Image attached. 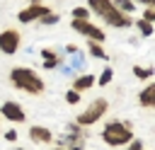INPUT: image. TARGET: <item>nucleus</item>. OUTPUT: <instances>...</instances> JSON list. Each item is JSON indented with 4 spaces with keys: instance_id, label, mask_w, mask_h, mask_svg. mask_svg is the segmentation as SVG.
Returning <instances> with one entry per match:
<instances>
[{
    "instance_id": "obj_1",
    "label": "nucleus",
    "mask_w": 155,
    "mask_h": 150,
    "mask_svg": "<svg viewBox=\"0 0 155 150\" xmlns=\"http://www.w3.org/2000/svg\"><path fill=\"white\" fill-rule=\"evenodd\" d=\"M10 80L17 90H24L27 94H41L44 92V80L31 70V68H12L10 70Z\"/></svg>"
},
{
    "instance_id": "obj_23",
    "label": "nucleus",
    "mask_w": 155,
    "mask_h": 150,
    "mask_svg": "<svg viewBox=\"0 0 155 150\" xmlns=\"http://www.w3.org/2000/svg\"><path fill=\"white\" fill-rule=\"evenodd\" d=\"M5 140L15 143V140H17V131H7V133H5Z\"/></svg>"
},
{
    "instance_id": "obj_24",
    "label": "nucleus",
    "mask_w": 155,
    "mask_h": 150,
    "mask_svg": "<svg viewBox=\"0 0 155 150\" xmlns=\"http://www.w3.org/2000/svg\"><path fill=\"white\" fill-rule=\"evenodd\" d=\"M131 2H143V5H148V7L155 5V0H131Z\"/></svg>"
},
{
    "instance_id": "obj_25",
    "label": "nucleus",
    "mask_w": 155,
    "mask_h": 150,
    "mask_svg": "<svg viewBox=\"0 0 155 150\" xmlns=\"http://www.w3.org/2000/svg\"><path fill=\"white\" fill-rule=\"evenodd\" d=\"M31 5H39V0H31Z\"/></svg>"
},
{
    "instance_id": "obj_3",
    "label": "nucleus",
    "mask_w": 155,
    "mask_h": 150,
    "mask_svg": "<svg viewBox=\"0 0 155 150\" xmlns=\"http://www.w3.org/2000/svg\"><path fill=\"white\" fill-rule=\"evenodd\" d=\"M107 109H109V102H107L104 97L90 102V106L78 114V126H92V123H97V121L107 114Z\"/></svg>"
},
{
    "instance_id": "obj_9",
    "label": "nucleus",
    "mask_w": 155,
    "mask_h": 150,
    "mask_svg": "<svg viewBox=\"0 0 155 150\" xmlns=\"http://www.w3.org/2000/svg\"><path fill=\"white\" fill-rule=\"evenodd\" d=\"M29 138H31V143H51L53 140V135H51V131L46 126H31Z\"/></svg>"
},
{
    "instance_id": "obj_17",
    "label": "nucleus",
    "mask_w": 155,
    "mask_h": 150,
    "mask_svg": "<svg viewBox=\"0 0 155 150\" xmlns=\"http://www.w3.org/2000/svg\"><path fill=\"white\" fill-rule=\"evenodd\" d=\"M133 73H136V77H140V80H150V77H153V70H150V68H143V65H136Z\"/></svg>"
},
{
    "instance_id": "obj_4",
    "label": "nucleus",
    "mask_w": 155,
    "mask_h": 150,
    "mask_svg": "<svg viewBox=\"0 0 155 150\" xmlns=\"http://www.w3.org/2000/svg\"><path fill=\"white\" fill-rule=\"evenodd\" d=\"M70 27H73V31L85 34L90 41H97V44H102V41H104V31H102L99 27H94L90 19H73V22H70Z\"/></svg>"
},
{
    "instance_id": "obj_16",
    "label": "nucleus",
    "mask_w": 155,
    "mask_h": 150,
    "mask_svg": "<svg viewBox=\"0 0 155 150\" xmlns=\"http://www.w3.org/2000/svg\"><path fill=\"white\" fill-rule=\"evenodd\" d=\"M111 77H114V70H111V68H104V70H102V75L97 77V85H102V87H104V85H109V82H111Z\"/></svg>"
},
{
    "instance_id": "obj_21",
    "label": "nucleus",
    "mask_w": 155,
    "mask_h": 150,
    "mask_svg": "<svg viewBox=\"0 0 155 150\" xmlns=\"http://www.w3.org/2000/svg\"><path fill=\"white\" fill-rule=\"evenodd\" d=\"M41 22H44V24H56V22H58V15H51V12H48V15L41 17Z\"/></svg>"
},
{
    "instance_id": "obj_27",
    "label": "nucleus",
    "mask_w": 155,
    "mask_h": 150,
    "mask_svg": "<svg viewBox=\"0 0 155 150\" xmlns=\"http://www.w3.org/2000/svg\"><path fill=\"white\" fill-rule=\"evenodd\" d=\"M53 150H63V148H53Z\"/></svg>"
},
{
    "instance_id": "obj_5",
    "label": "nucleus",
    "mask_w": 155,
    "mask_h": 150,
    "mask_svg": "<svg viewBox=\"0 0 155 150\" xmlns=\"http://www.w3.org/2000/svg\"><path fill=\"white\" fill-rule=\"evenodd\" d=\"M19 44H22V36H19L17 29H5V31H0V51H2V53H7V56L17 53V51H19Z\"/></svg>"
},
{
    "instance_id": "obj_11",
    "label": "nucleus",
    "mask_w": 155,
    "mask_h": 150,
    "mask_svg": "<svg viewBox=\"0 0 155 150\" xmlns=\"http://www.w3.org/2000/svg\"><path fill=\"white\" fill-rule=\"evenodd\" d=\"M92 85H94V75H80V77H75L73 90H75V92H85V90H90Z\"/></svg>"
},
{
    "instance_id": "obj_6",
    "label": "nucleus",
    "mask_w": 155,
    "mask_h": 150,
    "mask_svg": "<svg viewBox=\"0 0 155 150\" xmlns=\"http://www.w3.org/2000/svg\"><path fill=\"white\" fill-rule=\"evenodd\" d=\"M0 114H2L7 121H12V123H22V121H24V109H22L17 102H5V104L0 106Z\"/></svg>"
},
{
    "instance_id": "obj_12",
    "label": "nucleus",
    "mask_w": 155,
    "mask_h": 150,
    "mask_svg": "<svg viewBox=\"0 0 155 150\" xmlns=\"http://www.w3.org/2000/svg\"><path fill=\"white\" fill-rule=\"evenodd\" d=\"M39 53L44 56V68H46V70H51V68L58 65V53H53L51 48H44V51H39Z\"/></svg>"
},
{
    "instance_id": "obj_13",
    "label": "nucleus",
    "mask_w": 155,
    "mask_h": 150,
    "mask_svg": "<svg viewBox=\"0 0 155 150\" xmlns=\"http://www.w3.org/2000/svg\"><path fill=\"white\" fill-rule=\"evenodd\" d=\"M87 48H90V56H94V58H102V60H107V51L102 48V44H97V41H90V44H87Z\"/></svg>"
},
{
    "instance_id": "obj_20",
    "label": "nucleus",
    "mask_w": 155,
    "mask_h": 150,
    "mask_svg": "<svg viewBox=\"0 0 155 150\" xmlns=\"http://www.w3.org/2000/svg\"><path fill=\"white\" fill-rule=\"evenodd\" d=\"M143 19L153 24V22H155V7H145V10H143Z\"/></svg>"
},
{
    "instance_id": "obj_28",
    "label": "nucleus",
    "mask_w": 155,
    "mask_h": 150,
    "mask_svg": "<svg viewBox=\"0 0 155 150\" xmlns=\"http://www.w3.org/2000/svg\"><path fill=\"white\" fill-rule=\"evenodd\" d=\"M143 150H145V148H143Z\"/></svg>"
},
{
    "instance_id": "obj_19",
    "label": "nucleus",
    "mask_w": 155,
    "mask_h": 150,
    "mask_svg": "<svg viewBox=\"0 0 155 150\" xmlns=\"http://www.w3.org/2000/svg\"><path fill=\"white\" fill-rule=\"evenodd\" d=\"M65 102H68V104H78V102H80V92L68 90V92H65Z\"/></svg>"
},
{
    "instance_id": "obj_15",
    "label": "nucleus",
    "mask_w": 155,
    "mask_h": 150,
    "mask_svg": "<svg viewBox=\"0 0 155 150\" xmlns=\"http://www.w3.org/2000/svg\"><path fill=\"white\" fill-rule=\"evenodd\" d=\"M136 27H138V31H140L143 36H150V34H153V29H155V27H153L150 22H145V19H138V22H136Z\"/></svg>"
},
{
    "instance_id": "obj_18",
    "label": "nucleus",
    "mask_w": 155,
    "mask_h": 150,
    "mask_svg": "<svg viewBox=\"0 0 155 150\" xmlns=\"http://www.w3.org/2000/svg\"><path fill=\"white\" fill-rule=\"evenodd\" d=\"M73 19H90V10L87 7H73Z\"/></svg>"
},
{
    "instance_id": "obj_14",
    "label": "nucleus",
    "mask_w": 155,
    "mask_h": 150,
    "mask_svg": "<svg viewBox=\"0 0 155 150\" xmlns=\"http://www.w3.org/2000/svg\"><path fill=\"white\" fill-rule=\"evenodd\" d=\"M111 2H114V7H116L119 12H124V15H126V12H133V10H136V5H133L131 0H111Z\"/></svg>"
},
{
    "instance_id": "obj_2",
    "label": "nucleus",
    "mask_w": 155,
    "mask_h": 150,
    "mask_svg": "<svg viewBox=\"0 0 155 150\" xmlns=\"http://www.w3.org/2000/svg\"><path fill=\"white\" fill-rule=\"evenodd\" d=\"M102 140L107 145H111V148H121V145L133 140V131L124 121H109L104 126V131H102Z\"/></svg>"
},
{
    "instance_id": "obj_10",
    "label": "nucleus",
    "mask_w": 155,
    "mask_h": 150,
    "mask_svg": "<svg viewBox=\"0 0 155 150\" xmlns=\"http://www.w3.org/2000/svg\"><path fill=\"white\" fill-rule=\"evenodd\" d=\"M138 102L145 106V109H150V106H155V82H148L145 87H143V92H140V97H138Z\"/></svg>"
},
{
    "instance_id": "obj_22",
    "label": "nucleus",
    "mask_w": 155,
    "mask_h": 150,
    "mask_svg": "<svg viewBox=\"0 0 155 150\" xmlns=\"http://www.w3.org/2000/svg\"><path fill=\"white\" fill-rule=\"evenodd\" d=\"M128 150H143V140H138V138L131 140V143H128Z\"/></svg>"
},
{
    "instance_id": "obj_8",
    "label": "nucleus",
    "mask_w": 155,
    "mask_h": 150,
    "mask_svg": "<svg viewBox=\"0 0 155 150\" xmlns=\"http://www.w3.org/2000/svg\"><path fill=\"white\" fill-rule=\"evenodd\" d=\"M111 0H90L87 2V10H90V15H97V17H107L109 12H111Z\"/></svg>"
},
{
    "instance_id": "obj_7",
    "label": "nucleus",
    "mask_w": 155,
    "mask_h": 150,
    "mask_svg": "<svg viewBox=\"0 0 155 150\" xmlns=\"http://www.w3.org/2000/svg\"><path fill=\"white\" fill-rule=\"evenodd\" d=\"M51 10L48 7H44V5H29V7H24V10H19V22H34V19H41L44 15H48Z\"/></svg>"
},
{
    "instance_id": "obj_26",
    "label": "nucleus",
    "mask_w": 155,
    "mask_h": 150,
    "mask_svg": "<svg viewBox=\"0 0 155 150\" xmlns=\"http://www.w3.org/2000/svg\"><path fill=\"white\" fill-rule=\"evenodd\" d=\"M12 150H24V148H12Z\"/></svg>"
}]
</instances>
